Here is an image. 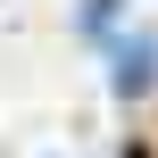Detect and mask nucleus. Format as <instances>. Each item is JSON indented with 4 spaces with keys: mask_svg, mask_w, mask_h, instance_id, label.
Wrapping results in <instances>:
<instances>
[{
    "mask_svg": "<svg viewBox=\"0 0 158 158\" xmlns=\"http://www.w3.org/2000/svg\"><path fill=\"white\" fill-rule=\"evenodd\" d=\"M117 92H125V100H142V92H158V42H150V33L117 42Z\"/></svg>",
    "mask_w": 158,
    "mask_h": 158,
    "instance_id": "nucleus-1",
    "label": "nucleus"
},
{
    "mask_svg": "<svg viewBox=\"0 0 158 158\" xmlns=\"http://www.w3.org/2000/svg\"><path fill=\"white\" fill-rule=\"evenodd\" d=\"M75 25L92 42H125V0H75Z\"/></svg>",
    "mask_w": 158,
    "mask_h": 158,
    "instance_id": "nucleus-2",
    "label": "nucleus"
},
{
    "mask_svg": "<svg viewBox=\"0 0 158 158\" xmlns=\"http://www.w3.org/2000/svg\"><path fill=\"white\" fill-rule=\"evenodd\" d=\"M50 158H58V150H50Z\"/></svg>",
    "mask_w": 158,
    "mask_h": 158,
    "instance_id": "nucleus-3",
    "label": "nucleus"
}]
</instances>
